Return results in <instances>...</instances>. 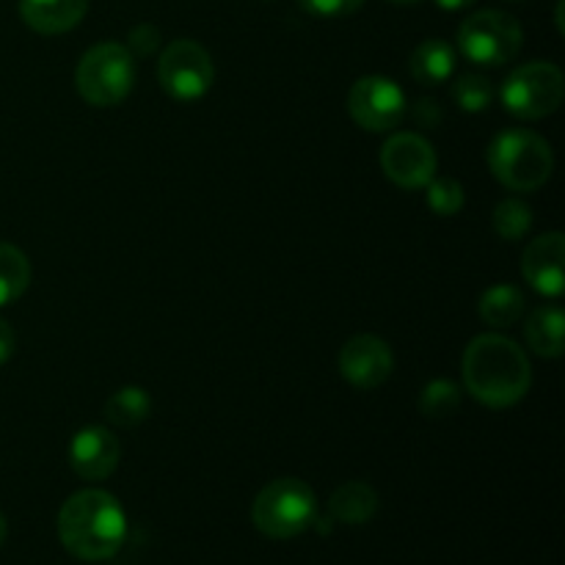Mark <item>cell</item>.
Wrapping results in <instances>:
<instances>
[{"label": "cell", "mask_w": 565, "mask_h": 565, "mask_svg": "<svg viewBox=\"0 0 565 565\" xmlns=\"http://www.w3.org/2000/svg\"><path fill=\"white\" fill-rule=\"evenodd\" d=\"M463 386L489 408H511L533 384V367L522 348L502 334H480L463 351Z\"/></svg>", "instance_id": "1"}, {"label": "cell", "mask_w": 565, "mask_h": 565, "mask_svg": "<svg viewBox=\"0 0 565 565\" xmlns=\"http://www.w3.org/2000/svg\"><path fill=\"white\" fill-rule=\"evenodd\" d=\"M58 539L77 561H108L125 546L127 516L114 494L83 489L61 505Z\"/></svg>", "instance_id": "2"}, {"label": "cell", "mask_w": 565, "mask_h": 565, "mask_svg": "<svg viewBox=\"0 0 565 565\" xmlns=\"http://www.w3.org/2000/svg\"><path fill=\"white\" fill-rule=\"evenodd\" d=\"M489 169L513 193H533L550 182L555 154L550 141L533 130H505L489 143Z\"/></svg>", "instance_id": "3"}, {"label": "cell", "mask_w": 565, "mask_h": 565, "mask_svg": "<svg viewBox=\"0 0 565 565\" xmlns=\"http://www.w3.org/2000/svg\"><path fill=\"white\" fill-rule=\"evenodd\" d=\"M318 519V497L303 480L279 478L265 486L252 505V522L265 539L287 541L307 533Z\"/></svg>", "instance_id": "4"}, {"label": "cell", "mask_w": 565, "mask_h": 565, "mask_svg": "<svg viewBox=\"0 0 565 565\" xmlns=\"http://www.w3.org/2000/svg\"><path fill=\"white\" fill-rule=\"evenodd\" d=\"M136 83V58L119 42H99L88 50L75 70L77 94L94 108L125 103Z\"/></svg>", "instance_id": "5"}, {"label": "cell", "mask_w": 565, "mask_h": 565, "mask_svg": "<svg viewBox=\"0 0 565 565\" xmlns=\"http://www.w3.org/2000/svg\"><path fill=\"white\" fill-rule=\"evenodd\" d=\"M500 97L508 114L516 116V119H544L563 105L565 75L557 64L533 61V64L519 66L516 72L505 77Z\"/></svg>", "instance_id": "6"}, {"label": "cell", "mask_w": 565, "mask_h": 565, "mask_svg": "<svg viewBox=\"0 0 565 565\" xmlns=\"http://www.w3.org/2000/svg\"><path fill=\"white\" fill-rule=\"evenodd\" d=\"M524 44V31L516 17L505 11L486 9L467 17L458 28V50L472 64L502 66L519 55Z\"/></svg>", "instance_id": "7"}, {"label": "cell", "mask_w": 565, "mask_h": 565, "mask_svg": "<svg viewBox=\"0 0 565 565\" xmlns=\"http://www.w3.org/2000/svg\"><path fill=\"white\" fill-rule=\"evenodd\" d=\"M158 81L166 94L191 103L204 97L215 81V66L207 50L193 39H177L163 50L158 64Z\"/></svg>", "instance_id": "8"}, {"label": "cell", "mask_w": 565, "mask_h": 565, "mask_svg": "<svg viewBox=\"0 0 565 565\" xmlns=\"http://www.w3.org/2000/svg\"><path fill=\"white\" fill-rule=\"evenodd\" d=\"M348 110L362 130L386 132L406 116V94L390 77H359L348 92Z\"/></svg>", "instance_id": "9"}, {"label": "cell", "mask_w": 565, "mask_h": 565, "mask_svg": "<svg viewBox=\"0 0 565 565\" xmlns=\"http://www.w3.org/2000/svg\"><path fill=\"white\" fill-rule=\"evenodd\" d=\"M436 166L439 160L434 147L417 132H395L381 149V169L386 180L406 191H419L428 185L436 177Z\"/></svg>", "instance_id": "10"}, {"label": "cell", "mask_w": 565, "mask_h": 565, "mask_svg": "<svg viewBox=\"0 0 565 565\" xmlns=\"http://www.w3.org/2000/svg\"><path fill=\"white\" fill-rule=\"evenodd\" d=\"M395 370L392 348L375 334H359L348 340L340 351V373L356 390H379Z\"/></svg>", "instance_id": "11"}, {"label": "cell", "mask_w": 565, "mask_h": 565, "mask_svg": "<svg viewBox=\"0 0 565 565\" xmlns=\"http://www.w3.org/2000/svg\"><path fill=\"white\" fill-rule=\"evenodd\" d=\"M565 237L563 232H546L527 243L522 254V276L535 292L557 298L565 290Z\"/></svg>", "instance_id": "12"}, {"label": "cell", "mask_w": 565, "mask_h": 565, "mask_svg": "<svg viewBox=\"0 0 565 565\" xmlns=\"http://www.w3.org/2000/svg\"><path fill=\"white\" fill-rule=\"evenodd\" d=\"M121 461V441L114 430L103 425L77 430L70 445V463L83 480H105L116 472Z\"/></svg>", "instance_id": "13"}, {"label": "cell", "mask_w": 565, "mask_h": 565, "mask_svg": "<svg viewBox=\"0 0 565 565\" xmlns=\"http://www.w3.org/2000/svg\"><path fill=\"white\" fill-rule=\"evenodd\" d=\"M88 0H20V17L42 36L66 33L86 17Z\"/></svg>", "instance_id": "14"}, {"label": "cell", "mask_w": 565, "mask_h": 565, "mask_svg": "<svg viewBox=\"0 0 565 565\" xmlns=\"http://www.w3.org/2000/svg\"><path fill=\"white\" fill-rule=\"evenodd\" d=\"M408 72L423 86H441L456 72V47L445 39H425L408 61Z\"/></svg>", "instance_id": "15"}, {"label": "cell", "mask_w": 565, "mask_h": 565, "mask_svg": "<svg viewBox=\"0 0 565 565\" xmlns=\"http://www.w3.org/2000/svg\"><path fill=\"white\" fill-rule=\"evenodd\" d=\"M379 513V494L370 483L362 480H351V483L340 486L329 500V516L340 524H367L370 519Z\"/></svg>", "instance_id": "16"}, {"label": "cell", "mask_w": 565, "mask_h": 565, "mask_svg": "<svg viewBox=\"0 0 565 565\" xmlns=\"http://www.w3.org/2000/svg\"><path fill=\"white\" fill-rule=\"evenodd\" d=\"M563 331H565V315L561 307L550 303V307H539L527 318L524 326V337L533 353L544 359H561L563 356Z\"/></svg>", "instance_id": "17"}, {"label": "cell", "mask_w": 565, "mask_h": 565, "mask_svg": "<svg viewBox=\"0 0 565 565\" xmlns=\"http://www.w3.org/2000/svg\"><path fill=\"white\" fill-rule=\"evenodd\" d=\"M478 312L480 320L491 329H508L527 312V296L513 285H494L480 296Z\"/></svg>", "instance_id": "18"}, {"label": "cell", "mask_w": 565, "mask_h": 565, "mask_svg": "<svg viewBox=\"0 0 565 565\" xmlns=\"http://www.w3.org/2000/svg\"><path fill=\"white\" fill-rule=\"evenodd\" d=\"M103 414L116 428H136L152 414V397L141 386H121L105 401Z\"/></svg>", "instance_id": "19"}, {"label": "cell", "mask_w": 565, "mask_h": 565, "mask_svg": "<svg viewBox=\"0 0 565 565\" xmlns=\"http://www.w3.org/2000/svg\"><path fill=\"white\" fill-rule=\"evenodd\" d=\"M31 285V263L11 243H0V307L14 303Z\"/></svg>", "instance_id": "20"}, {"label": "cell", "mask_w": 565, "mask_h": 565, "mask_svg": "<svg viewBox=\"0 0 565 565\" xmlns=\"http://www.w3.org/2000/svg\"><path fill=\"white\" fill-rule=\"evenodd\" d=\"M461 408V386L447 379H436L425 384L419 395V412L428 419H447Z\"/></svg>", "instance_id": "21"}, {"label": "cell", "mask_w": 565, "mask_h": 565, "mask_svg": "<svg viewBox=\"0 0 565 565\" xmlns=\"http://www.w3.org/2000/svg\"><path fill=\"white\" fill-rule=\"evenodd\" d=\"M530 226H533V210L527 202L511 196L497 204L494 232L502 241H522V237H527Z\"/></svg>", "instance_id": "22"}, {"label": "cell", "mask_w": 565, "mask_h": 565, "mask_svg": "<svg viewBox=\"0 0 565 565\" xmlns=\"http://www.w3.org/2000/svg\"><path fill=\"white\" fill-rule=\"evenodd\" d=\"M452 99H456L458 108L467 110V114H483L491 105V99H494V86H491V81L486 75L469 72V75H461L456 81V86H452Z\"/></svg>", "instance_id": "23"}, {"label": "cell", "mask_w": 565, "mask_h": 565, "mask_svg": "<svg viewBox=\"0 0 565 565\" xmlns=\"http://www.w3.org/2000/svg\"><path fill=\"white\" fill-rule=\"evenodd\" d=\"M425 202H428V207L436 215L450 218V215L461 213L467 196H463V185L458 180H452V177H434L425 185Z\"/></svg>", "instance_id": "24"}, {"label": "cell", "mask_w": 565, "mask_h": 565, "mask_svg": "<svg viewBox=\"0 0 565 565\" xmlns=\"http://www.w3.org/2000/svg\"><path fill=\"white\" fill-rule=\"evenodd\" d=\"M298 3L312 17H329V20H334V17H348L353 11H359L364 0H298Z\"/></svg>", "instance_id": "25"}, {"label": "cell", "mask_w": 565, "mask_h": 565, "mask_svg": "<svg viewBox=\"0 0 565 565\" xmlns=\"http://www.w3.org/2000/svg\"><path fill=\"white\" fill-rule=\"evenodd\" d=\"M160 44V33L154 25H136L132 28L130 39H127V50L132 53V58L136 55H152L154 50H158Z\"/></svg>", "instance_id": "26"}, {"label": "cell", "mask_w": 565, "mask_h": 565, "mask_svg": "<svg viewBox=\"0 0 565 565\" xmlns=\"http://www.w3.org/2000/svg\"><path fill=\"white\" fill-rule=\"evenodd\" d=\"M412 116L417 119V125L423 127H439L441 125V108L434 99H417V105L412 108Z\"/></svg>", "instance_id": "27"}, {"label": "cell", "mask_w": 565, "mask_h": 565, "mask_svg": "<svg viewBox=\"0 0 565 565\" xmlns=\"http://www.w3.org/2000/svg\"><path fill=\"white\" fill-rule=\"evenodd\" d=\"M14 348H17L14 331H11V326L0 318V364H6L11 356H14Z\"/></svg>", "instance_id": "28"}, {"label": "cell", "mask_w": 565, "mask_h": 565, "mask_svg": "<svg viewBox=\"0 0 565 565\" xmlns=\"http://www.w3.org/2000/svg\"><path fill=\"white\" fill-rule=\"evenodd\" d=\"M436 3H439L445 11H461L467 9V6H472L475 0H436Z\"/></svg>", "instance_id": "29"}, {"label": "cell", "mask_w": 565, "mask_h": 565, "mask_svg": "<svg viewBox=\"0 0 565 565\" xmlns=\"http://www.w3.org/2000/svg\"><path fill=\"white\" fill-rule=\"evenodd\" d=\"M6 535H9V524H6V516L0 513V546L6 544Z\"/></svg>", "instance_id": "30"}, {"label": "cell", "mask_w": 565, "mask_h": 565, "mask_svg": "<svg viewBox=\"0 0 565 565\" xmlns=\"http://www.w3.org/2000/svg\"><path fill=\"white\" fill-rule=\"evenodd\" d=\"M392 3H397V6H412V3H419V0H392Z\"/></svg>", "instance_id": "31"}]
</instances>
